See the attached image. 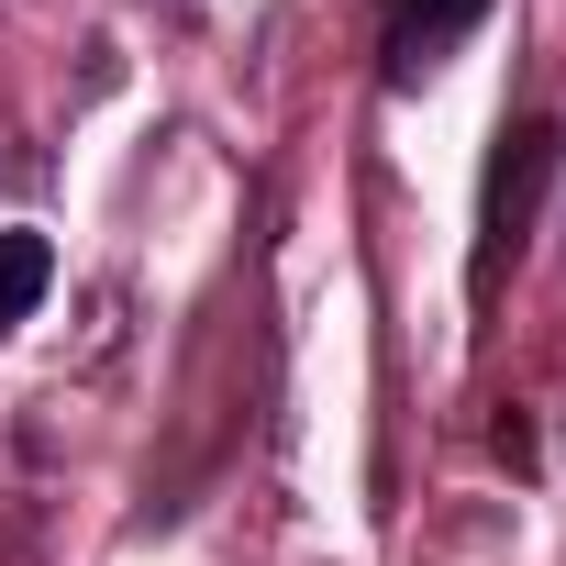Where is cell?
I'll return each mask as SVG.
<instances>
[{
	"label": "cell",
	"mask_w": 566,
	"mask_h": 566,
	"mask_svg": "<svg viewBox=\"0 0 566 566\" xmlns=\"http://www.w3.org/2000/svg\"><path fill=\"white\" fill-rule=\"evenodd\" d=\"M555 167H566V123H555V112H522V123H500V145H489V178H478V244H467V301H478V312L500 301V277L522 266V244H533V222H544V189H555Z\"/></svg>",
	"instance_id": "1"
},
{
	"label": "cell",
	"mask_w": 566,
	"mask_h": 566,
	"mask_svg": "<svg viewBox=\"0 0 566 566\" xmlns=\"http://www.w3.org/2000/svg\"><path fill=\"white\" fill-rule=\"evenodd\" d=\"M489 12H500V0H389V12H378V78L389 90H422Z\"/></svg>",
	"instance_id": "2"
},
{
	"label": "cell",
	"mask_w": 566,
	"mask_h": 566,
	"mask_svg": "<svg viewBox=\"0 0 566 566\" xmlns=\"http://www.w3.org/2000/svg\"><path fill=\"white\" fill-rule=\"evenodd\" d=\"M45 290H56V244H45V233H0V334L34 323Z\"/></svg>",
	"instance_id": "3"
}]
</instances>
